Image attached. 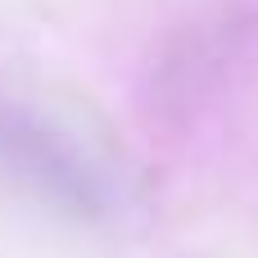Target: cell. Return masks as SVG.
Wrapping results in <instances>:
<instances>
[{
	"instance_id": "6da1fadb",
	"label": "cell",
	"mask_w": 258,
	"mask_h": 258,
	"mask_svg": "<svg viewBox=\"0 0 258 258\" xmlns=\"http://www.w3.org/2000/svg\"><path fill=\"white\" fill-rule=\"evenodd\" d=\"M0 177L41 213L86 231L122 222L132 204L118 159L32 100H0Z\"/></svg>"
}]
</instances>
